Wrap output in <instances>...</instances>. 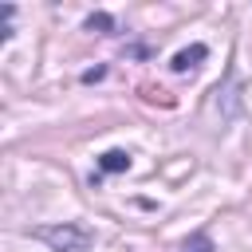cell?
I'll return each instance as SVG.
<instances>
[{"instance_id": "cell-6", "label": "cell", "mask_w": 252, "mask_h": 252, "mask_svg": "<svg viewBox=\"0 0 252 252\" xmlns=\"http://www.w3.org/2000/svg\"><path fill=\"white\" fill-rule=\"evenodd\" d=\"M106 75V67H91V71H83V83H98Z\"/></svg>"}, {"instance_id": "cell-2", "label": "cell", "mask_w": 252, "mask_h": 252, "mask_svg": "<svg viewBox=\"0 0 252 252\" xmlns=\"http://www.w3.org/2000/svg\"><path fill=\"white\" fill-rule=\"evenodd\" d=\"M209 55V47L205 43H189V47H181L173 59H169V71H177V75H185V71H193L201 59Z\"/></svg>"}, {"instance_id": "cell-5", "label": "cell", "mask_w": 252, "mask_h": 252, "mask_svg": "<svg viewBox=\"0 0 252 252\" xmlns=\"http://www.w3.org/2000/svg\"><path fill=\"white\" fill-rule=\"evenodd\" d=\"M87 32H114V20L106 12H91L87 16Z\"/></svg>"}, {"instance_id": "cell-4", "label": "cell", "mask_w": 252, "mask_h": 252, "mask_svg": "<svg viewBox=\"0 0 252 252\" xmlns=\"http://www.w3.org/2000/svg\"><path fill=\"white\" fill-rule=\"evenodd\" d=\"M181 252H217L213 248V240H209V232H193L185 244H181Z\"/></svg>"}, {"instance_id": "cell-3", "label": "cell", "mask_w": 252, "mask_h": 252, "mask_svg": "<svg viewBox=\"0 0 252 252\" xmlns=\"http://www.w3.org/2000/svg\"><path fill=\"white\" fill-rule=\"evenodd\" d=\"M130 169V154L126 150H106L98 158V173H126Z\"/></svg>"}, {"instance_id": "cell-1", "label": "cell", "mask_w": 252, "mask_h": 252, "mask_svg": "<svg viewBox=\"0 0 252 252\" xmlns=\"http://www.w3.org/2000/svg\"><path fill=\"white\" fill-rule=\"evenodd\" d=\"M32 236L51 244V252H91V244H94L91 228H83V224H43Z\"/></svg>"}]
</instances>
